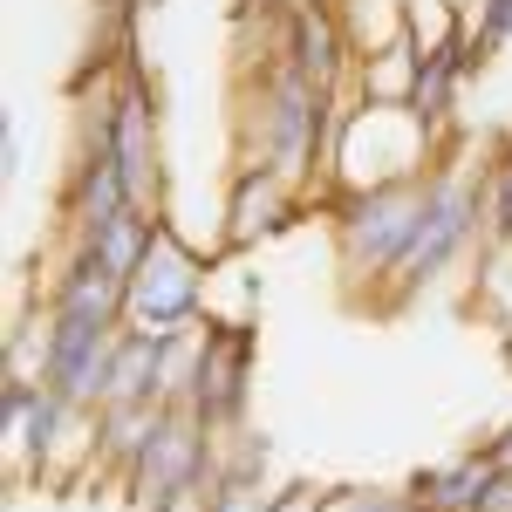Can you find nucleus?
I'll return each instance as SVG.
<instances>
[{
	"instance_id": "f257e3e1",
	"label": "nucleus",
	"mask_w": 512,
	"mask_h": 512,
	"mask_svg": "<svg viewBox=\"0 0 512 512\" xmlns=\"http://www.w3.org/2000/svg\"><path fill=\"white\" fill-rule=\"evenodd\" d=\"M355 89H321L287 55L233 69V164H280L308 192L328 178V144Z\"/></svg>"
},
{
	"instance_id": "f03ea898",
	"label": "nucleus",
	"mask_w": 512,
	"mask_h": 512,
	"mask_svg": "<svg viewBox=\"0 0 512 512\" xmlns=\"http://www.w3.org/2000/svg\"><path fill=\"white\" fill-rule=\"evenodd\" d=\"M492 239V144L472 158V144H451L424 178V212H417V239L396 267L383 315L424 301L437 280H451L458 267H472L478 246Z\"/></svg>"
},
{
	"instance_id": "7ed1b4c3",
	"label": "nucleus",
	"mask_w": 512,
	"mask_h": 512,
	"mask_svg": "<svg viewBox=\"0 0 512 512\" xmlns=\"http://www.w3.org/2000/svg\"><path fill=\"white\" fill-rule=\"evenodd\" d=\"M431 178V171H424ZM424 178H403V185H376V192H321L328 212V239H335V274L349 308L383 315V294H390L396 267L417 239V212H424Z\"/></svg>"
},
{
	"instance_id": "20e7f679",
	"label": "nucleus",
	"mask_w": 512,
	"mask_h": 512,
	"mask_svg": "<svg viewBox=\"0 0 512 512\" xmlns=\"http://www.w3.org/2000/svg\"><path fill=\"white\" fill-rule=\"evenodd\" d=\"M76 144L103 151L117 164L123 192L144 212H164V117H158V89L144 82V69L123 55L117 76L96 82V96H82Z\"/></svg>"
},
{
	"instance_id": "39448f33",
	"label": "nucleus",
	"mask_w": 512,
	"mask_h": 512,
	"mask_svg": "<svg viewBox=\"0 0 512 512\" xmlns=\"http://www.w3.org/2000/svg\"><path fill=\"white\" fill-rule=\"evenodd\" d=\"M451 144H437L431 130L417 123L410 103H362L349 96V110L335 123V144H328V178L321 192H376V185H403V178H424ZM315 192V205H321Z\"/></svg>"
},
{
	"instance_id": "423d86ee",
	"label": "nucleus",
	"mask_w": 512,
	"mask_h": 512,
	"mask_svg": "<svg viewBox=\"0 0 512 512\" xmlns=\"http://www.w3.org/2000/svg\"><path fill=\"white\" fill-rule=\"evenodd\" d=\"M212 260L219 253H198L171 219H158L144 260L123 280V328H144V335H185V328H198L205 321V294H212Z\"/></svg>"
},
{
	"instance_id": "0eeeda50",
	"label": "nucleus",
	"mask_w": 512,
	"mask_h": 512,
	"mask_svg": "<svg viewBox=\"0 0 512 512\" xmlns=\"http://www.w3.org/2000/svg\"><path fill=\"white\" fill-rule=\"evenodd\" d=\"M212 478H219V431H205L185 403H164L158 431L137 451L123 492L137 512H198Z\"/></svg>"
},
{
	"instance_id": "6e6552de",
	"label": "nucleus",
	"mask_w": 512,
	"mask_h": 512,
	"mask_svg": "<svg viewBox=\"0 0 512 512\" xmlns=\"http://www.w3.org/2000/svg\"><path fill=\"white\" fill-rule=\"evenodd\" d=\"M253 369H260V321H205L198 376H192L185 410L205 431L253 424Z\"/></svg>"
},
{
	"instance_id": "1a4fd4ad",
	"label": "nucleus",
	"mask_w": 512,
	"mask_h": 512,
	"mask_svg": "<svg viewBox=\"0 0 512 512\" xmlns=\"http://www.w3.org/2000/svg\"><path fill=\"white\" fill-rule=\"evenodd\" d=\"M117 321H82V315H41L35 328V383L69 396L76 410H103L110 390V349H117Z\"/></svg>"
},
{
	"instance_id": "9d476101",
	"label": "nucleus",
	"mask_w": 512,
	"mask_h": 512,
	"mask_svg": "<svg viewBox=\"0 0 512 512\" xmlns=\"http://www.w3.org/2000/svg\"><path fill=\"white\" fill-rule=\"evenodd\" d=\"M308 185L280 164H233L226 171V212H219V246L226 253H260L267 239L294 233L308 212Z\"/></svg>"
},
{
	"instance_id": "9b49d317",
	"label": "nucleus",
	"mask_w": 512,
	"mask_h": 512,
	"mask_svg": "<svg viewBox=\"0 0 512 512\" xmlns=\"http://www.w3.org/2000/svg\"><path fill=\"white\" fill-rule=\"evenodd\" d=\"M28 301H35L41 315H82V321H117L123 328V274H110L96 253H82L69 239H62V253L41 267Z\"/></svg>"
},
{
	"instance_id": "f8f14e48",
	"label": "nucleus",
	"mask_w": 512,
	"mask_h": 512,
	"mask_svg": "<svg viewBox=\"0 0 512 512\" xmlns=\"http://www.w3.org/2000/svg\"><path fill=\"white\" fill-rule=\"evenodd\" d=\"M280 55L321 89H349L355 82V41L335 14V0H287V48Z\"/></svg>"
},
{
	"instance_id": "ddd939ff",
	"label": "nucleus",
	"mask_w": 512,
	"mask_h": 512,
	"mask_svg": "<svg viewBox=\"0 0 512 512\" xmlns=\"http://www.w3.org/2000/svg\"><path fill=\"white\" fill-rule=\"evenodd\" d=\"M472 76H478V62H472V41H465V35L424 48V69H417V96H410V110H417V123L431 130L437 144H458V96H465V82H472Z\"/></svg>"
},
{
	"instance_id": "4468645a",
	"label": "nucleus",
	"mask_w": 512,
	"mask_h": 512,
	"mask_svg": "<svg viewBox=\"0 0 512 512\" xmlns=\"http://www.w3.org/2000/svg\"><path fill=\"white\" fill-rule=\"evenodd\" d=\"M499 478H506V465L492 458V444H465L458 458L424 465V472L410 478V492L424 499V512H492Z\"/></svg>"
},
{
	"instance_id": "2eb2a0df",
	"label": "nucleus",
	"mask_w": 512,
	"mask_h": 512,
	"mask_svg": "<svg viewBox=\"0 0 512 512\" xmlns=\"http://www.w3.org/2000/svg\"><path fill=\"white\" fill-rule=\"evenodd\" d=\"M164 349H171V335L123 328L117 349H110V390H103V403H164Z\"/></svg>"
},
{
	"instance_id": "dca6fc26",
	"label": "nucleus",
	"mask_w": 512,
	"mask_h": 512,
	"mask_svg": "<svg viewBox=\"0 0 512 512\" xmlns=\"http://www.w3.org/2000/svg\"><path fill=\"white\" fill-rule=\"evenodd\" d=\"M164 403H103L96 410V478H130V465H137V451L151 444V431H158Z\"/></svg>"
},
{
	"instance_id": "f3484780",
	"label": "nucleus",
	"mask_w": 512,
	"mask_h": 512,
	"mask_svg": "<svg viewBox=\"0 0 512 512\" xmlns=\"http://www.w3.org/2000/svg\"><path fill=\"white\" fill-rule=\"evenodd\" d=\"M417 69H424V48H417V35L403 28L390 48H376V55L355 62L349 89L362 96V103H410V96H417Z\"/></svg>"
},
{
	"instance_id": "a211bd4d",
	"label": "nucleus",
	"mask_w": 512,
	"mask_h": 512,
	"mask_svg": "<svg viewBox=\"0 0 512 512\" xmlns=\"http://www.w3.org/2000/svg\"><path fill=\"white\" fill-rule=\"evenodd\" d=\"M472 315L512 349V239H485L472 260Z\"/></svg>"
},
{
	"instance_id": "6ab92c4d",
	"label": "nucleus",
	"mask_w": 512,
	"mask_h": 512,
	"mask_svg": "<svg viewBox=\"0 0 512 512\" xmlns=\"http://www.w3.org/2000/svg\"><path fill=\"white\" fill-rule=\"evenodd\" d=\"M335 14H342V28L355 41V62L376 55V48H390L410 28V0H335Z\"/></svg>"
},
{
	"instance_id": "aec40b11",
	"label": "nucleus",
	"mask_w": 512,
	"mask_h": 512,
	"mask_svg": "<svg viewBox=\"0 0 512 512\" xmlns=\"http://www.w3.org/2000/svg\"><path fill=\"white\" fill-rule=\"evenodd\" d=\"M465 41H472L478 69L492 55H506L512 48V0H465Z\"/></svg>"
},
{
	"instance_id": "412c9836",
	"label": "nucleus",
	"mask_w": 512,
	"mask_h": 512,
	"mask_svg": "<svg viewBox=\"0 0 512 512\" xmlns=\"http://www.w3.org/2000/svg\"><path fill=\"white\" fill-rule=\"evenodd\" d=\"M198 512H274V485L253 478V472H219L205 485Z\"/></svg>"
},
{
	"instance_id": "4be33fe9",
	"label": "nucleus",
	"mask_w": 512,
	"mask_h": 512,
	"mask_svg": "<svg viewBox=\"0 0 512 512\" xmlns=\"http://www.w3.org/2000/svg\"><path fill=\"white\" fill-rule=\"evenodd\" d=\"M321 512H424L410 485H328Z\"/></svg>"
},
{
	"instance_id": "5701e85b",
	"label": "nucleus",
	"mask_w": 512,
	"mask_h": 512,
	"mask_svg": "<svg viewBox=\"0 0 512 512\" xmlns=\"http://www.w3.org/2000/svg\"><path fill=\"white\" fill-rule=\"evenodd\" d=\"M274 465V437L253 431V424H233V431H219V472H253L267 478Z\"/></svg>"
},
{
	"instance_id": "b1692460",
	"label": "nucleus",
	"mask_w": 512,
	"mask_h": 512,
	"mask_svg": "<svg viewBox=\"0 0 512 512\" xmlns=\"http://www.w3.org/2000/svg\"><path fill=\"white\" fill-rule=\"evenodd\" d=\"M198 342H205V321H198V328H185V335H171V349H164V403H185V396H192Z\"/></svg>"
},
{
	"instance_id": "393cba45",
	"label": "nucleus",
	"mask_w": 512,
	"mask_h": 512,
	"mask_svg": "<svg viewBox=\"0 0 512 512\" xmlns=\"http://www.w3.org/2000/svg\"><path fill=\"white\" fill-rule=\"evenodd\" d=\"M492 239H512V130L492 144Z\"/></svg>"
},
{
	"instance_id": "a878e982",
	"label": "nucleus",
	"mask_w": 512,
	"mask_h": 512,
	"mask_svg": "<svg viewBox=\"0 0 512 512\" xmlns=\"http://www.w3.org/2000/svg\"><path fill=\"white\" fill-rule=\"evenodd\" d=\"M321 499H328V485H308V478L274 485V512H321Z\"/></svg>"
},
{
	"instance_id": "bb28decb",
	"label": "nucleus",
	"mask_w": 512,
	"mask_h": 512,
	"mask_svg": "<svg viewBox=\"0 0 512 512\" xmlns=\"http://www.w3.org/2000/svg\"><path fill=\"white\" fill-rule=\"evenodd\" d=\"M21 164H28V151H21V117H7V178H21Z\"/></svg>"
},
{
	"instance_id": "cd10ccee",
	"label": "nucleus",
	"mask_w": 512,
	"mask_h": 512,
	"mask_svg": "<svg viewBox=\"0 0 512 512\" xmlns=\"http://www.w3.org/2000/svg\"><path fill=\"white\" fill-rule=\"evenodd\" d=\"M485 444H492V458H499V465L512 472V417H506V424H499L492 437H485Z\"/></svg>"
},
{
	"instance_id": "c85d7f7f",
	"label": "nucleus",
	"mask_w": 512,
	"mask_h": 512,
	"mask_svg": "<svg viewBox=\"0 0 512 512\" xmlns=\"http://www.w3.org/2000/svg\"><path fill=\"white\" fill-rule=\"evenodd\" d=\"M253 7H274V0H233V14H253Z\"/></svg>"
}]
</instances>
